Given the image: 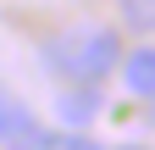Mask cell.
Masks as SVG:
<instances>
[{"instance_id": "obj_1", "label": "cell", "mask_w": 155, "mask_h": 150, "mask_svg": "<svg viewBox=\"0 0 155 150\" xmlns=\"http://www.w3.org/2000/svg\"><path fill=\"white\" fill-rule=\"evenodd\" d=\"M45 56H50V67L61 72V78H72V84H105L111 67L122 61V39H116L105 22H78L67 33H55Z\"/></svg>"}, {"instance_id": "obj_2", "label": "cell", "mask_w": 155, "mask_h": 150, "mask_svg": "<svg viewBox=\"0 0 155 150\" xmlns=\"http://www.w3.org/2000/svg\"><path fill=\"white\" fill-rule=\"evenodd\" d=\"M0 145H6V150H55L50 128L39 122L11 89H0Z\"/></svg>"}, {"instance_id": "obj_3", "label": "cell", "mask_w": 155, "mask_h": 150, "mask_svg": "<svg viewBox=\"0 0 155 150\" xmlns=\"http://www.w3.org/2000/svg\"><path fill=\"white\" fill-rule=\"evenodd\" d=\"M122 84H127V95L155 100V45H139V50L122 61Z\"/></svg>"}, {"instance_id": "obj_4", "label": "cell", "mask_w": 155, "mask_h": 150, "mask_svg": "<svg viewBox=\"0 0 155 150\" xmlns=\"http://www.w3.org/2000/svg\"><path fill=\"white\" fill-rule=\"evenodd\" d=\"M55 111H61V122L83 128V122L94 117V95H89V84H83V89H61V100H55Z\"/></svg>"}, {"instance_id": "obj_5", "label": "cell", "mask_w": 155, "mask_h": 150, "mask_svg": "<svg viewBox=\"0 0 155 150\" xmlns=\"http://www.w3.org/2000/svg\"><path fill=\"white\" fill-rule=\"evenodd\" d=\"M116 11L133 33H155V0H116Z\"/></svg>"}, {"instance_id": "obj_6", "label": "cell", "mask_w": 155, "mask_h": 150, "mask_svg": "<svg viewBox=\"0 0 155 150\" xmlns=\"http://www.w3.org/2000/svg\"><path fill=\"white\" fill-rule=\"evenodd\" d=\"M55 150H105V145H94L89 134H67V139H61V145H55Z\"/></svg>"}, {"instance_id": "obj_7", "label": "cell", "mask_w": 155, "mask_h": 150, "mask_svg": "<svg viewBox=\"0 0 155 150\" xmlns=\"http://www.w3.org/2000/svg\"><path fill=\"white\" fill-rule=\"evenodd\" d=\"M122 150H144V145H122Z\"/></svg>"}]
</instances>
